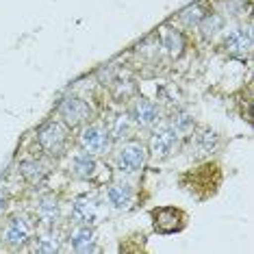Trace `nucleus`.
Wrapping results in <instances>:
<instances>
[{"mask_svg": "<svg viewBox=\"0 0 254 254\" xmlns=\"http://www.w3.org/2000/svg\"><path fill=\"white\" fill-rule=\"evenodd\" d=\"M37 143L48 157H63L70 146V128L61 120H48L37 128Z\"/></svg>", "mask_w": 254, "mask_h": 254, "instance_id": "nucleus-1", "label": "nucleus"}, {"mask_svg": "<svg viewBox=\"0 0 254 254\" xmlns=\"http://www.w3.org/2000/svg\"><path fill=\"white\" fill-rule=\"evenodd\" d=\"M35 235V219L28 213H20L9 219L7 228H4V244L11 248H18L22 244L33 239Z\"/></svg>", "mask_w": 254, "mask_h": 254, "instance_id": "nucleus-2", "label": "nucleus"}, {"mask_svg": "<svg viewBox=\"0 0 254 254\" xmlns=\"http://www.w3.org/2000/svg\"><path fill=\"white\" fill-rule=\"evenodd\" d=\"M59 115H61V122L67 128H76V126H83L89 122L91 115H94V109L83 98H65L59 107Z\"/></svg>", "mask_w": 254, "mask_h": 254, "instance_id": "nucleus-3", "label": "nucleus"}, {"mask_svg": "<svg viewBox=\"0 0 254 254\" xmlns=\"http://www.w3.org/2000/svg\"><path fill=\"white\" fill-rule=\"evenodd\" d=\"M154 230L161 235H174L187 226V215L176 206H159L152 211Z\"/></svg>", "mask_w": 254, "mask_h": 254, "instance_id": "nucleus-4", "label": "nucleus"}, {"mask_svg": "<svg viewBox=\"0 0 254 254\" xmlns=\"http://www.w3.org/2000/svg\"><path fill=\"white\" fill-rule=\"evenodd\" d=\"M178 148H181V135L172 128V124H159L150 137V150L154 157H172Z\"/></svg>", "mask_w": 254, "mask_h": 254, "instance_id": "nucleus-5", "label": "nucleus"}, {"mask_svg": "<svg viewBox=\"0 0 254 254\" xmlns=\"http://www.w3.org/2000/svg\"><path fill=\"white\" fill-rule=\"evenodd\" d=\"M148 159V148L141 141H126L118 152V170L124 174H137Z\"/></svg>", "mask_w": 254, "mask_h": 254, "instance_id": "nucleus-6", "label": "nucleus"}, {"mask_svg": "<svg viewBox=\"0 0 254 254\" xmlns=\"http://www.w3.org/2000/svg\"><path fill=\"white\" fill-rule=\"evenodd\" d=\"M80 146L87 150V154L100 157V154L109 152L111 148V135L105 126L100 124H87L80 132Z\"/></svg>", "mask_w": 254, "mask_h": 254, "instance_id": "nucleus-7", "label": "nucleus"}, {"mask_svg": "<svg viewBox=\"0 0 254 254\" xmlns=\"http://www.w3.org/2000/svg\"><path fill=\"white\" fill-rule=\"evenodd\" d=\"M224 50L233 57H248L252 50V28L235 26L224 35Z\"/></svg>", "mask_w": 254, "mask_h": 254, "instance_id": "nucleus-8", "label": "nucleus"}, {"mask_svg": "<svg viewBox=\"0 0 254 254\" xmlns=\"http://www.w3.org/2000/svg\"><path fill=\"white\" fill-rule=\"evenodd\" d=\"M98 209H100V204H98V195L85 193V195H80V198L74 200L72 217H74L76 224H94L98 219Z\"/></svg>", "mask_w": 254, "mask_h": 254, "instance_id": "nucleus-9", "label": "nucleus"}, {"mask_svg": "<svg viewBox=\"0 0 254 254\" xmlns=\"http://www.w3.org/2000/svg\"><path fill=\"white\" fill-rule=\"evenodd\" d=\"M132 120L139 126H157L161 122V111L154 102L137 100L135 105H132Z\"/></svg>", "mask_w": 254, "mask_h": 254, "instance_id": "nucleus-10", "label": "nucleus"}, {"mask_svg": "<svg viewBox=\"0 0 254 254\" xmlns=\"http://www.w3.org/2000/svg\"><path fill=\"white\" fill-rule=\"evenodd\" d=\"M70 244L74 252H94L96 250V230L89 224H80L74 228V233L70 237Z\"/></svg>", "mask_w": 254, "mask_h": 254, "instance_id": "nucleus-11", "label": "nucleus"}, {"mask_svg": "<svg viewBox=\"0 0 254 254\" xmlns=\"http://www.w3.org/2000/svg\"><path fill=\"white\" fill-rule=\"evenodd\" d=\"M20 174H22V178H24L26 183L39 185V183H44L46 178H48L50 170H48V165H46L44 161L26 159V161H22V163H20Z\"/></svg>", "mask_w": 254, "mask_h": 254, "instance_id": "nucleus-12", "label": "nucleus"}, {"mask_svg": "<svg viewBox=\"0 0 254 254\" xmlns=\"http://www.w3.org/2000/svg\"><path fill=\"white\" fill-rule=\"evenodd\" d=\"M159 37H161V46H163V50L172 57V59H176V57L183 55V50H185V37L176 31V28L163 26L159 31Z\"/></svg>", "mask_w": 254, "mask_h": 254, "instance_id": "nucleus-13", "label": "nucleus"}, {"mask_svg": "<svg viewBox=\"0 0 254 254\" xmlns=\"http://www.w3.org/2000/svg\"><path fill=\"white\" fill-rule=\"evenodd\" d=\"M107 202L113 206L115 211H124L132 204V189L128 185L122 183H115L107 187Z\"/></svg>", "mask_w": 254, "mask_h": 254, "instance_id": "nucleus-14", "label": "nucleus"}, {"mask_svg": "<svg viewBox=\"0 0 254 254\" xmlns=\"http://www.w3.org/2000/svg\"><path fill=\"white\" fill-rule=\"evenodd\" d=\"M61 215V206H59V200L55 195H44L37 204V217L39 222L46 224V226H55V222L59 219Z\"/></svg>", "mask_w": 254, "mask_h": 254, "instance_id": "nucleus-15", "label": "nucleus"}, {"mask_svg": "<svg viewBox=\"0 0 254 254\" xmlns=\"http://www.w3.org/2000/svg\"><path fill=\"white\" fill-rule=\"evenodd\" d=\"M98 172V163L94 159V154H78V157H74L72 161V174L83 178V181H87V178H94Z\"/></svg>", "mask_w": 254, "mask_h": 254, "instance_id": "nucleus-16", "label": "nucleus"}, {"mask_svg": "<svg viewBox=\"0 0 254 254\" xmlns=\"http://www.w3.org/2000/svg\"><path fill=\"white\" fill-rule=\"evenodd\" d=\"M204 4H200V2H195L191 4V7H187V9H183L181 13L176 15V22H181V24L185 28H195L202 22V18H204Z\"/></svg>", "mask_w": 254, "mask_h": 254, "instance_id": "nucleus-17", "label": "nucleus"}, {"mask_svg": "<svg viewBox=\"0 0 254 254\" xmlns=\"http://www.w3.org/2000/svg\"><path fill=\"white\" fill-rule=\"evenodd\" d=\"M200 28V35L204 39H213L215 35H219V33L224 31V18L217 13H211V15H204L202 18V22L198 24Z\"/></svg>", "mask_w": 254, "mask_h": 254, "instance_id": "nucleus-18", "label": "nucleus"}, {"mask_svg": "<svg viewBox=\"0 0 254 254\" xmlns=\"http://www.w3.org/2000/svg\"><path fill=\"white\" fill-rule=\"evenodd\" d=\"M130 122H132L130 115H118V118L113 120L109 135H111L113 139H124L126 135H130Z\"/></svg>", "mask_w": 254, "mask_h": 254, "instance_id": "nucleus-19", "label": "nucleus"}, {"mask_svg": "<svg viewBox=\"0 0 254 254\" xmlns=\"http://www.w3.org/2000/svg\"><path fill=\"white\" fill-rule=\"evenodd\" d=\"M215 143H217V135H215V132H209V130L198 132V135L193 137V146H195V150H202L200 154H209V152H213Z\"/></svg>", "mask_w": 254, "mask_h": 254, "instance_id": "nucleus-20", "label": "nucleus"}, {"mask_svg": "<svg viewBox=\"0 0 254 254\" xmlns=\"http://www.w3.org/2000/svg\"><path fill=\"white\" fill-rule=\"evenodd\" d=\"M33 250H35V252H59L61 244H59V239H57L55 235L46 233V235H42L37 239V246L33 248Z\"/></svg>", "mask_w": 254, "mask_h": 254, "instance_id": "nucleus-21", "label": "nucleus"}, {"mask_svg": "<svg viewBox=\"0 0 254 254\" xmlns=\"http://www.w3.org/2000/svg\"><path fill=\"white\" fill-rule=\"evenodd\" d=\"M170 124H172V128H174V130H176V132H178V135H181V137L189 135V132L193 130V120L189 118L187 113H178V115H176L174 120H172Z\"/></svg>", "mask_w": 254, "mask_h": 254, "instance_id": "nucleus-22", "label": "nucleus"}, {"mask_svg": "<svg viewBox=\"0 0 254 254\" xmlns=\"http://www.w3.org/2000/svg\"><path fill=\"white\" fill-rule=\"evenodd\" d=\"M233 2H246V0H233Z\"/></svg>", "mask_w": 254, "mask_h": 254, "instance_id": "nucleus-23", "label": "nucleus"}]
</instances>
